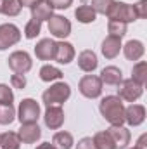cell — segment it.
Wrapping results in <instances>:
<instances>
[{"instance_id": "6da1fadb", "label": "cell", "mask_w": 147, "mask_h": 149, "mask_svg": "<svg viewBox=\"0 0 147 149\" xmlns=\"http://www.w3.org/2000/svg\"><path fill=\"white\" fill-rule=\"evenodd\" d=\"M101 113L111 125H123L125 121V106L119 97L107 95L101 102Z\"/></svg>"}, {"instance_id": "7a4b0ae2", "label": "cell", "mask_w": 147, "mask_h": 149, "mask_svg": "<svg viewBox=\"0 0 147 149\" xmlns=\"http://www.w3.org/2000/svg\"><path fill=\"white\" fill-rule=\"evenodd\" d=\"M69 95H71L69 85L64 83V81H59V83L52 85L50 88H47L43 92L42 99H43V104L49 108V106H61L64 101L69 99Z\"/></svg>"}, {"instance_id": "3957f363", "label": "cell", "mask_w": 147, "mask_h": 149, "mask_svg": "<svg viewBox=\"0 0 147 149\" xmlns=\"http://www.w3.org/2000/svg\"><path fill=\"white\" fill-rule=\"evenodd\" d=\"M107 16L112 21H121V23H130V21L137 19L133 5L125 3V2H112L107 10Z\"/></svg>"}, {"instance_id": "277c9868", "label": "cell", "mask_w": 147, "mask_h": 149, "mask_svg": "<svg viewBox=\"0 0 147 149\" xmlns=\"http://www.w3.org/2000/svg\"><path fill=\"white\" fill-rule=\"evenodd\" d=\"M80 92L88 97V99H95L102 94V81L99 76L94 74H87L80 80Z\"/></svg>"}, {"instance_id": "5b68a950", "label": "cell", "mask_w": 147, "mask_h": 149, "mask_svg": "<svg viewBox=\"0 0 147 149\" xmlns=\"http://www.w3.org/2000/svg\"><path fill=\"white\" fill-rule=\"evenodd\" d=\"M17 114H19L17 118H19L21 125L23 123H37L38 116H40V106L37 104V101H33V99H24L19 104Z\"/></svg>"}, {"instance_id": "8992f818", "label": "cell", "mask_w": 147, "mask_h": 149, "mask_svg": "<svg viewBox=\"0 0 147 149\" xmlns=\"http://www.w3.org/2000/svg\"><path fill=\"white\" fill-rule=\"evenodd\" d=\"M7 61H9V68L17 74H24L31 70V57L24 50H17V52L10 54Z\"/></svg>"}, {"instance_id": "52a82bcc", "label": "cell", "mask_w": 147, "mask_h": 149, "mask_svg": "<svg viewBox=\"0 0 147 149\" xmlns=\"http://www.w3.org/2000/svg\"><path fill=\"white\" fill-rule=\"evenodd\" d=\"M142 90H144V87L139 85L135 80L130 78V80L121 81V85L118 88V94H119V99H125L128 102H133V101H137L142 95Z\"/></svg>"}, {"instance_id": "ba28073f", "label": "cell", "mask_w": 147, "mask_h": 149, "mask_svg": "<svg viewBox=\"0 0 147 149\" xmlns=\"http://www.w3.org/2000/svg\"><path fill=\"white\" fill-rule=\"evenodd\" d=\"M21 40V31L16 24H0V50L9 49L10 45Z\"/></svg>"}, {"instance_id": "9c48e42d", "label": "cell", "mask_w": 147, "mask_h": 149, "mask_svg": "<svg viewBox=\"0 0 147 149\" xmlns=\"http://www.w3.org/2000/svg\"><path fill=\"white\" fill-rule=\"evenodd\" d=\"M49 31L57 38H66L71 33V23L62 16H52L49 19Z\"/></svg>"}, {"instance_id": "30bf717a", "label": "cell", "mask_w": 147, "mask_h": 149, "mask_svg": "<svg viewBox=\"0 0 147 149\" xmlns=\"http://www.w3.org/2000/svg\"><path fill=\"white\" fill-rule=\"evenodd\" d=\"M55 49H57V43L50 38H43L40 40L35 47V54H37L38 59L42 61H49V59H54L55 57Z\"/></svg>"}, {"instance_id": "8fae6325", "label": "cell", "mask_w": 147, "mask_h": 149, "mask_svg": "<svg viewBox=\"0 0 147 149\" xmlns=\"http://www.w3.org/2000/svg\"><path fill=\"white\" fill-rule=\"evenodd\" d=\"M43 118H45V125L52 130L61 128V125L64 123V113L59 106H49Z\"/></svg>"}, {"instance_id": "7c38bea8", "label": "cell", "mask_w": 147, "mask_h": 149, "mask_svg": "<svg viewBox=\"0 0 147 149\" xmlns=\"http://www.w3.org/2000/svg\"><path fill=\"white\" fill-rule=\"evenodd\" d=\"M17 135H19V141H23L24 144H33L40 139L42 130H40V127L37 123H23Z\"/></svg>"}, {"instance_id": "4fadbf2b", "label": "cell", "mask_w": 147, "mask_h": 149, "mask_svg": "<svg viewBox=\"0 0 147 149\" xmlns=\"http://www.w3.org/2000/svg\"><path fill=\"white\" fill-rule=\"evenodd\" d=\"M107 134L111 135V139L114 141L116 149L118 148L123 149L130 144V132H128L125 127H121V125H112L109 130H107Z\"/></svg>"}, {"instance_id": "5bb4252c", "label": "cell", "mask_w": 147, "mask_h": 149, "mask_svg": "<svg viewBox=\"0 0 147 149\" xmlns=\"http://www.w3.org/2000/svg\"><path fill=\"white\" fill-rule=\"evenodd\" d=\"M144 120H146V109H144V106H140V104H132V106H128V108L125 109V121H126L128 125L137 127V125H140Z\"/></svg>"}, {"instance_id": "9a60e30c", "label": "cell", "mask_w": 147, "mask_h": 149, "mask_svg": "<svg viewBox=\"0 0 147 149\" xmlns=\"http://www.w3.org/2000/svg\"><path fill=\"white\" fill-rule=\"evenodd\" d=\"M30 9H31L33 19H37V21H45V19L52 17V7H50V3L47 0H38Z\"/></svg>"}, {"instance_id": "2e32d148", "label": "cell", "mask_w": 147, "mask_h": 149, "mask_svg": "<svg viewBox=\"0 0 147 149\" xmlns=\"http://www.w3.org/2000/svg\"><path fill=\"white\" fill-rule=\"evenodd\" d=\"M74 57V49L71 43H68V42H59L57 43V49H55V61L57 63H61V64H68V63H71Z\"/></svg>"}, {"instance_id": "e0dca14e", "label": "cell", "mask_w": 147, "mask_h": 149, "mask_svg": "<svg viewBox=\"0 0 147 149\" xmlns=\"http://www.w3.org/2000/svg\"><path fill=\"white\" fill-rule=\"evenodd\" d=\"M97 56H95V52H92V50H83L80 56H78V66H80V70H83L85 73H90V71H94L95 68H97Z\"/></svg>"}, {"instance_id": "ac0fdd59", "label": "cell", "mask_w": 147, "mask_h": 149, "mask_svg": "<svg viewBox=\"0 0 147 149\" xmlns=\"http://www.w3.org/2000/svg\"><path fill=\"white\" fill-rule=\"evenodd\" d=\"M119 49H121V38H118V37L109 35V37L102 42V54L107 59H114L119 54Z\"/></svg>"}, {"instance_id": "d6986e66", "label": "cell", "mask_w": 147, "mask_h": 149, "mask_svg": "<svg viewBox=\"0 0 147 149\" xmlns=\"http://www.w3.org/2000/svg\"><path fill=\"white\" fill-rule=\"evenodd\" d=\"M101 81L102 83H106V85H119L123 80V76H121V70L119 68H116V66H107V68H104L102 70V73H101Z\"/></svg>"}, {"instance_id": "ffe728a7", "label": "cell", "mask_w": 147, "mask_h": 149, "mask_svg": "<svg viewBox=\"0 0 147 149\" xmlns=\"http://www.w3.org/2000/svg\"><path fill=\"white\" fill-rule=\"evenodd\" d=\"M123 50H125L126 59H130V61H139V59L144 56V45H142V42H139V40H130V42L123 47Z\"/></svg>"}, {"instance_id": "44dd1931", "label": "cell", "mask_w": 147, "mask_h": 149, "mask_svg": "<svg viewBox=\"0 0 147 149\" xmlns=\"http://www.w3.org/2000/svg\"><path fill=\"white\" fill-rule=\"evenodd\" d=\"M19 146H21V141L17 134L14 132L0 134V149H19Z\"/></svg>"}, {"instance_id": "7402d4cb", "label": "cell", "mask_w": 147, "mask_h": 149, "mask_svg": "<svg viewBox=\"0 0 147 149\" xmlns=\"http://www.w3.org/2000/svg\"><path fill=\"white\" fill-rule=\"evenodd\" d=\"M52 146L55 149H71L73 146V135L69 132H57L52 139Z\"/></svg>"}, {"instance_id": "603a6c76", "label": "cell", "mask_w": 147, "mask_h": 149, "mask_svg": "<svg viewBox=\"0 0 147 149\" xmlns=\"http://www.w3.org/2000/svg\"><path fill=\"white\" fill-rule=\"evenodd\" d=\"M92 141H94V144H95L97 149H116V144H114V141L111 139V135L107 134V130L95 134Z\"/></svg>"}, {"instance_id": "cb8c5ba5", "label": "cell", "mask_w": 147, "mask_h": 149, "mask_svg": "<svg viewBox=\"0 0 147 149\" xmlns=\"http://www.w3.org/2000/svg\"><path fill=\"white\" fill-rule=\"evenodd\" d=\"M74 16L80 23H94L95 21V10L90 7V5H80L76 10H74Z\"/></svg>"}, {"instance_id": "d4e9b609", "label": "cell", "mask_w": 147, "mask_h": 149, "mask_svg": "<svg viewBox=\"0 0 147 149\" xmlns=\"http://www.w3.org/2000/svg\"><path fill=\"white\" fill-rule=\"evenodd\" d=\"M16 118V109L12 104H0V125H10Z\"/></svg>"}, {"instance_id": "484cf974", "label": "cell", "mask_w": 147, "mask_h": 149, "mask_svg": "<svg viewBox=\"0 0 147 149\" xmlns=\"http://www.w3.org/2000/svg\"><path fill=\"white\" fill-rule=\"evenodd\" d=\"M61 76H62V71L57 70L55 66H50V64H47L40 70V78L43 81H54V80H59Z\"/></svg>"}, {"instance_id": "4316f807", "label": "cell", "mask_w": 147, "mask_h": 149, "mask_svg": "<svg viewBox=\"0 0 147 149\" xmlns=\"http://www.w3.org/2000/svg\"><path fill=\"white\" fill-rule=\"evenodd\" d=\"M21 2L19 0H5L3 7H2V14L5 16H17L21 12Z\"/></svg>"}, {"instance_id": "83f0119b", "label": "cell", "mask_w": 147, "mask_h": 149, "mask_svg": "<svg viewBox=\"0 0 147 149\" xmlns=\"http://www.w3.org/2000/svg\"><path fill=\"white\" fill-rule=\"evenodd\" d=\"M146 74H147V64L144 61H140V63H137V64L133 66V78H132V80H135L139 85L144 87V83H146Z\"/></svg>"}, {"instance_id": "f1b7e54d", "label": "cell", "mask_w": 147, "mask_h": 149, "mask_svg": "<svg viewBox=\"0 0 147 149\" xmlns=\"http://www.w3.org/2000/svg\"><path fill=\"white\" fill-rule=\"evenodd\" d=\"M107 30H109V35L121 38L125 33H126V23H121V21H112V19H109V26H107Z\"/></svg>"}, {"instance_id": "f546056e", "label": "cell", "mask_w": 147, "mask_h": 149, "mask_svg": "<svg viewBox=\"0 0 147 149\" xmlns=\"http://www.w3.org/2000/svg\"><path fill=\"white\" fill-rule=\"evenodd\" d=\"M40 30H42V21H37V19H33L31 17V21L26 24V28H24V37L26 38H35L40 33Z\"/></svg>"}, {"instance_id": "4dcf8cb0", "label": "cell", "mask_w": 147, "mask_h": 149, "mask_svg": "<svg viewBox=\"0 0 147 149\" xmlns=\"http://www.w3.org/2000/svg\"><path fill=\"white\" fill-rule=\"evenodd\" d=\"M112 2L114 0H92V9L95 10V14L97 12L99 14H107V10H109Z\"/></svg>"}, {"instance_id": "1f68e13d", "label": "cell", "mask_w": 147, "mask_h": 149, "mask_svg": "<svg viewBox=\"0 0 147 149\" xmlns=\"http://www.w3.org/2000/svg\"><path fill=\"white\" fill-rule=\"evenodd\" d=\"M12 101H14L12 90L7 85L0 83V104H12Z\"/></svg>"}, {"instance_id": "d6a6232c", "label": "cell", "mask_w": 147, "mask_h": 149, "mask_svg": "<svg viewBox=\"0 0 147 149\" xmlns=\"http://www.w3.org/2000/svg\"><path fill=\"white\" fill-rule=\"evenodd\" d=\"M10 83H12L14 88H24L26 87V78H24V74L14 73L10 76Z\"/></svg>"}, {"instance_id": "836d02e7", "label": "cell", "mask_w": 147, "mask_h": 149, "mask_svg": "<svg viewBox=\"0 0 147 149\" xmlns=\"http://www.w3.org/2000/svg\"><path fill=\"white\" fill-rule=\"evenodd\" d=\"M47 2L50 3L52 9H68L73 3V0H47Z\"/></svg>"}, {"instance_id": "e575fe53", "label": "cell", "mask_w": 147, "mask_h": 149, "mask_svg": "<svg viewBox=\"0 0 147 149\" xmlns=\"http://www.w3.org/2000/svg\"><path fill=\"white\" fill-rule=\"evenodd\" d=\"M147 0H140L137 5H133V9H135V14H137V17H146L147 16Z\"/></svg>"}, {"instance_id": "d590c367", "label": "cell", "mask_w": 147, "mask_h": 149, "mask_svg": "<svg viewBox=\"0 0 147 149\" xmlns=\"http://www.w3.org/2000/svg\"><path fill=\"white\" fill-rule=\"evenodd\" d=\"M76 149H97V148H95V144H94L92 137H83V139L78 142Z\"/></svg>"}, {"instance_id": "8d00e7d4", "label": "cell", "mask_w": 147, "mask_h": 149, "mask_svg": "<svg viewBox=\"0 0 147 149\" xmlns=\"http://www.w3.org/2000/svg\"><path fill=\"white\" fill-rule=\"evenodd\" d=\"M146 139H147V135H142V137L139 139V142H137V146H135V148H137V149H147L146 144H144V142H146Z\"/></svg>"}, {"instance_id": "74e56055", "label": "cell", "mask_w": 147, "mask_h": 149, "mask_svg": "<svg viewBox=\"0 0 147 149\" xmlns=\"http://www.w3.org/2000/svg\"><path fill=\"white\" fill-rule=\"evenodd\" d=\"M37 149H55V148H54V146H52L50 142H43V144H40V146H38Z\"/></svg>"}, {"instance_id": "f35d334b", "label": "cell", "mask_w": 147, "mask_h": 149, "mask_svg": "<svg viewBox=\"0 0 147 149\" xmlns=\"http://www.w3.org/2000/svg\"><path fill=\"white\" fill-rule=\"evenodd\" d=\"M21 2V5H28V7H31L35 2H38V0H19Z\"/></svg>"}, {"instance_id": "ab89813d", "label": "cell", "mask_w": 147, "mask_h": 149, "mask_svg": "<svg viewBox=\"0 0 147 149\" xmlns=\"http://www.w3.org/2000/svg\"><path fill=\"white\" fill-rule=\"evenodd\" d=\"M3 2H5V0H0V14H2V7H3Z\"/></svg>"}, {"instance_id": "60d3db41", "label": "cell", "mask_w": 147, "mask_h": 149, "mask_svg": "<svg viewBox=\"0 0 147 149\" xmlns=\"http://www.w3.org/2000/svg\"><path fill=\"white\" fill-rule=\"evenodd\" d=\"M133 149H137V148H133Z\"/></svg>"}]
</instances>
